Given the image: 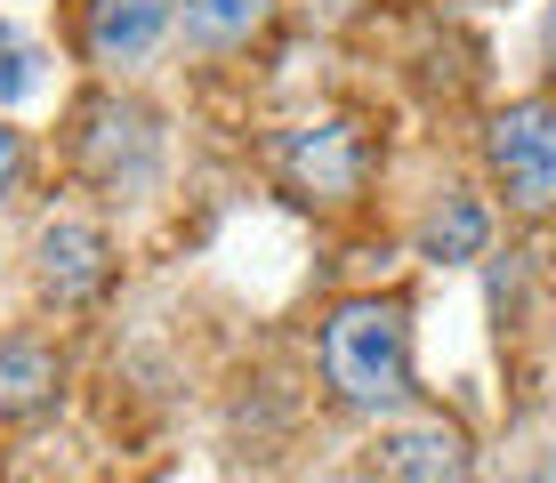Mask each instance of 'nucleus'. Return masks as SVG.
Wrapping results in <instances>:
<instances>
[{
    "mask_svg": "<svg viewBox=\"0 0 556 483\" xmlns=\"http://www.w3.org/2000/svg\"><path fill=\"white\" fill-rule=\"evenodd\" d=\"M323 379L355 411H395L412 395V331L395 298H348L323 322Z\"/></svg>",
    "mask_w": 556,
    "mask_h": 483,
    "instance_id": "obj_1",
    "label": "nucleus"
},
{
    "mask_svg": "<svg viewBox=\"0 0 556 483\" xmlns=\"http://www.w3.org/2000/svg\"><path fill=\"white\" fill-rule=\"evenodd\" d=\"M484 162H492V178H501V193L516 209H532V218L556 209V105H548V97L508 105L501 122H492Z\"/></svg>",
    "mask_w": 556,
    "mask_h": 483,
    "instance_id": "obj_2",
    "label": "nucleus"
},
{
    "mask_svg": "<svg viewBox=\"0 0 556 483\" xmlns=\"http://www.w3.org/2000/svg\"><path fill=\"white\" fill-rule=\"evenodd\" d=\"M363 162H371V153H363V129L355 122H299V129H282V145H275L282 186H291L299 202H323V209L355 202Z\"/></svg>",
    "mask_w": 556,
    "mask_h": 483,
    "instance_id": "obj_3",
    "label": "nucleus"
},
{
    "mask_svg": "<svg viewBox=\"0 0 556 483\" xmlns=\"http://www.w3.org/2000/svg\"><path fill=\"white\" fill-rule=\"evenodd\" d=\"M169 16H178V0H89L81 41H89V56H98V65L129 73V65H146V56L162 49Z\"/></svg>",
    "mask_w": 556,
    "mask_h": 483,
    "instance_id": "obj_4",
    "label": "nucleus"
},
{
    "mask_svg": "<svg viewBox=\"0 0 556 483\" xmlns=\"http://www.w3.org/2000/svg\"><path fill=\"white\" fill-rule=\"evenodd\" d=\"M33 258H41V290L65 298V306L89 298V290H105V275H113V250L89 218H49L41 242H33Z\"/></svg>",
    "mask_w": 556,
    "mask_h": 483,
    "instance_id": "obj_5",
    "label": "nucleus"
},
{
    "mask_svg": "<svg viewBox=\"0 0 556 483\" xmlns=\"http://www.w3.org/2000/svg\"><path fill=\"white\" fill-rule=\"evenodd\" d=\"M379 483H468V443L444 419L379 435Z\"/></svg>",
    "mask_w": 556,
    "mask_h": 483,
    "instance_id": "obj_6",
    "label": "nucleus"
},
{
    "mask_svg": "<svg viewBox=\"0 0 556 483\" xmlns=\"http://www.w3.org/2000/svg\"><path fill=\"white\" fill-rule=\"evenodd\" d=\"M419 242H428V258H444V266H459V258H484L492 218H484V202H476V193H444Z\"/></svg>",
    "mask_w": 556,
    "mask_h": 483,
    "instance_id": "obj_7",
    "label": "nucleus"
},
{
    "mask_svg": "<svg viewBox=\"0 0 556 483\" xmlns=\"http://www.w3.org/2000/svg\"><path fill=\"white\" fill-rule=\"evenodd\" d=\"M56 395V355L33 339H0V411H41Z\"/></svg>",
    "mask_w": 556,
    "mask_h": 483,
    "instance_id": "obj_8",
    "label": "nucleus"
},
{
    "mask_svg": "<svg viewBox=\"0 0 556 483\" xmlns=\"http://www.w3.org/2000/svg\"><path fill=\"white\" fill-rule=\"evenodd\" d=\"M266 9H275V0H186V25H194L210 49H235L266 25Z\"/></svg>",
    "mask_w": 556,
    "mask_h": 483,
    "instance_id": "obj_9",
    "label": "nucleus"
},
{
    "mask_svg": "<svg viewBox=\"0 0 556 483\" xmlns=\"http://www.w3.org/2000/svg\"><path fill=\"white\" fill-rule=\"evenodd\" d=\"M33 89H41V49L16 25H0V105H25Z\"/></svg>",
    "mask_w": 556,
    "mask_h": 483,
    "instance_id": "obj_10",
    "label": "nucleus"
},
{
    "mask_svg": "<svg viewBox=\"0 0 556 483\" xmlns=\"http://www.w3.org/2000/svg\"><path fill=\"white\" fill-rule=\"evenodd\" d=\"M16 169H25V138H16V129H0V202L16 193Z\"/></svg>",
    "mask_w": 556,
    "mask_h": 483,
    "instance_id": "obj_11",
    "label": "nucleus"
}]
</instances>
